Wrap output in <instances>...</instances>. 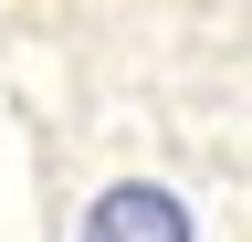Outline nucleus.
<instances>
[{"label": "nucleus", "instance_id": "1", "mask_svg": "<svg viewBox=\"0 0 252 242\" xmlns=\"http://www.w3.org/2000/svg\"><path fill=\"white\" fill-rule=\"evenodd\" d=\"M84 242H189V210L158 190V179H126L84 210Z\"/></svg>", "mask_w": 252, "mask_h": 242}]
</instances>
